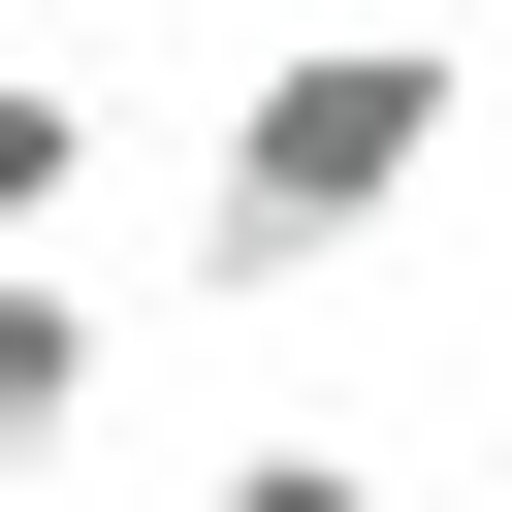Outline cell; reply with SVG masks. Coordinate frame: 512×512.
<instances>
[{
  "label": "cell",
  "mask_w": 512,
  "mask_h": 512,
  "mask_svg": "<svg viewBox=\"0 0 512 512\" xmlns=\"http://www.w3.org/2000/svg\"><path fill=\"white\" fill-rule=\"evenodd\" d=\"M0 224H96V96L64 64H0Z\"/></svg>",
  "instance_id": "3957f363"
},
{
  "label": "cell",
  "mask_w": 512,
  "mask_h": 512,
  "mask_svg": "<svg viewBox=\"0 0 512 512\" xmlns=\"http://www.w3.org/2000/svg\"><path fill=\"white\" fill-rule=\"evenodd\" d=\"M192 512H384V448H224Z\"/></svg>",
  "instance_id": "277c9868"
},
{
  "label": "cell",
  "mask_w": 512,
  "mask_h": 512,
  "mask_svg": "<svg viewBox=\"0 0 512 512\" xmlns=\"http://www.w3.org/2000/svg\"><path fill=\"white\" fill-rule=\"evenodd\" d=\"M480 128V64L448 32H288L256 96H224V160H192V288H352L384 224H416V160Z\"/></svg>",
  "instance_id": "6da1fadb"
},
{
  "label": "cell",
  "mask_w": 512,
  "mask_h": 512,
  "mask_svg": "<svg viewBox=\"0 0 512 512\" xmlns=\"http://www.w3.org/2000/svg\"><path fill=\"white\" fill-rule=\"evenodd\" d=\"M96 352H128V320H96V288L0 224V480H64V448H96Z\"/></svg>",
  "instance_id": "7a4b0ae2"
}]
</instances>
